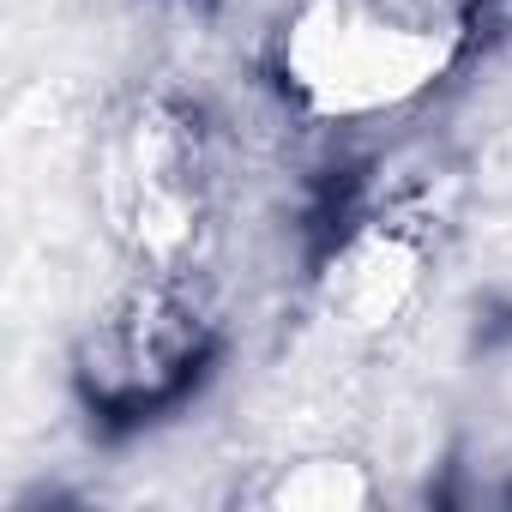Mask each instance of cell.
I'll return each mask as SVG.
<instances>
[{
    "label": "cell",
    "instance_id": "4",
    "mask_svg": "<svg viewBox=\"0 0 512 512\" xmlns=\"http://www.w3.org/2000/svg\"><path fill=\"white\" fill-rule=\"evenodd\" d=\"M440 235L446 223L428 187L338 199L314 223L296 314L344 362H374L398 350L434 308Z\"/></svg>",
    "mask_w": 512,
    "mask_h": 512
},
{
    "label": "cell",
    "instance_id": "2",
    "mask_svg": "<svg viewBox=\"0 0 512 512\" xmlns=\"http://www.w3.org/2000/svg\"><path fill=\"white\" fill-rule=\"evenodd\" d=\"M85 193L109 260L211 272L235 193V127L181 85H139L91 127Z\"/></svg>",
    "mask_w": 512,
    "mask_h": 512
},
{
    "label": "cell",
    "instance_id": "5",
    "mask_svg": "<svg viewBox=\"0 0 512 512\" xmlns=\"http://www.w3.org/2000/svg\"><path fill=\"white\" fill-rule=\"evenodd\" d=\"M386 494V476L368 452L344 446L338 434L320 440H290L272 458H260L241 500L272 506V512H356Z\"/></svg>",
    "mask_w": 512,
    "mask_h": 512
},
{
    "label": "cell",
    "instance_id": "3",
    "mask_svg": "<svg viewBox=\"0 0 512 512\" xmlns=\"http://www.w3.org/2000/svg\"><path fill=\"white\" fill-rule=\"evenodd\" d=\"M235 302L199 266H121L67 338V392L103 434L181 416L229 356Z\"/></svg>",
    "mask_w": 512,
    "mask_h": 512
},
{
    "label": "cell",
    "instance_id": "1",
    "mask_svg": "<svg viewBox=\"0 0 512 512\" xmlns=\"http://www.w3.org/2000/svg\"><path fill=\"white\" fill-rule=\"evenodd\" d=\"M488 37L494 0H278L253 67L302 139H380L434 115Z\"/></svg>",
    "mask_w": 512,
    "mask_h": 512
}]
</instances>
